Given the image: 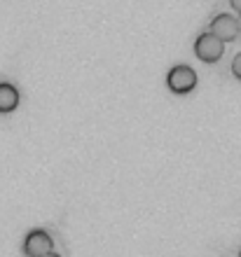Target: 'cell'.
I'll return each mask as SVG.
<instances>
[{"label":"cell","instance_id":"obj_1","mask_svg":"<svg viewBox=\"0 0 241 257\" xmlns=\"http://www.w3.org/2000/svg\"><path fill=\"white\" fill-rule=\"evenodd\" d=\"M194 54L204 63H218L222 59V54H225V42H220L215 35H211L206 31V33H201L194 40Z\"/></svg>","mask_w":241,"mask_h":257},{"label":"cell","instance_id":"obj_2","mask_svg":"<svg viewBox=\"0 0 241 257\" xmlns=\"http://www.w3.org/2000/svg\"><path fill=\"white\" fill-rule=\"evenodd\" d=\"M167 87L178 96L190 94L197 87V73L190 66H174L167 75Z\"/></svg>","mask_w":241,"mask_h":257},{"label":"cell","instance_id":"obj_3","mask_svg":"<svg viewBox=\"0 0 241 257\" xmlns=\"http://www.w3.org/2000/svg\"><path fill=\"white\" fill-rule=\"evenodd\" d=\"M24 252L28 257H42L54 252V241L45 229H33L26 234V241H24Z\"/></svg>","mask_w":241,"mask_h":257},{"label":"cell","instance_id":"obj_4","mask_svg":"<svg viewBox=\"0 0 241 257\" xmlns=\"http://www.w3.org/2000/svg\"><path fill=\"white\" fill-rule=\"evenodd\" d=\"M208 33L215 35L220 42H232L236 40V35H239V28H236V19L232 14H218L213 17L211 21V26H208Z\"/></svg>","mask_w":241,"mask_h":257},{"label":"cell","instance_id":"obj_5","mask_svg":"<svg viewBox=\"0 0 241 257\" xmlns=\"http://www.w3.org/2000/svg\"><path fill=\"white\" fill-rule=\"evenodd\" d=\"M19 105V91L14 84L10 82H0V112L7 115V112H14Z\"/></svg>","mask_w":241,"mask_h":257},{"label":"cell","instance_id":"obj_6","mask_svg":"<svg viewBox=\"0 0 241 257\" xmlns=\"http://www.w3.org/2000/svg\"><path fill=\"white\" fill-rule=\"evenodd\" d=\"M232 75H234L236 80H241V54H236L234 61H232Z\"/></svg>","mask_w":241,"mask_h":257},{"label":"cell","instance_id":"obj_7","mask_svg":"<svg viewBox=\"0 0 241 257\" xmlns=\"http://www.w3.org/2000/svg\"><path fill=\"white\" fill-rule=\"evenodd\" d=\"M229 5H232V10H234V12L241 14V0H229Z\"/></svg>","mask_w":241,"mask_h":257},{"label":"cell","instance_id":"obj_8","mask_svg":"<svg viewBox=\"0 0 241 257\" xmlns=\"http://www.w3.org/2000/svg\"><path fill=\"white\" fill-rule=\"evenodd\" d=\"M236 28H239V33H241V14H239V19H236Z\"/></svg>","mask_w":241,"mask_h":257},{"label":"cell","instance_id":"obj_9","mask_svg":"<svg viewBox=\"0 0 241 257\" xmlns=\"http://www.w3.org/2000/svg\"><path fill=\"white\" fill-rule=\"evenodd\" d=\"M42 257H61V255H56V252H49V255H42Z\"/></svg>","mask_w":241,"mask_h":257},{"label":"cell","instance_id":"obj_10","mask_svg":"<svg viewBox=\"0 0 241 257\" xmlns=\"http://www.w3.org/2000/svg\"><path fill=\"white\" fill-rule=\"evenodd\" d=\"M239 257H241V250H239Z\"/></svg>","mask_w":241,"mask_h":257}]
</instances>
